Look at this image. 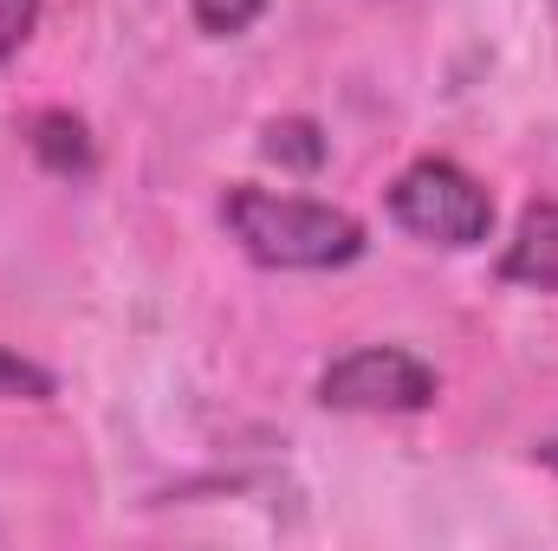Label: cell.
<instances>
[{
  "label": "cell",
  "mask_w": 558,
  "mask_h": 551,
  "mask_svg": "<svg viewBox=\"0 0 558 551\" xmlns=\"http://www.w3.org/2000/svg\"><path fill=\"white\" fill-rule=\"evenodd\" d=\"M260 149H267V162H279V169L312 175V169L325 162V131H318L312 118H274V124L260 131Z\"/></svg>",
  "instance_id": "cell-6"
},
{
  "label": "cell",
  "mask_w": 558,
  "mask_h": 551,
  "mask_svg": "<svg viewBox=\"0 0 558 551\" xmlns=\"http://www.w3.org/2000/svg\"><path fill=\"white\" fill-rule=\"evenodd\" d=\"M0 396H13V403H46V396H52V370H39L33 357H20V351L0 344Z\"/></svg>",
  "instance_id": "cell-8"
},
{
  "label": "cell",
  "mask_w": 558,
  "mask_h": 551,
  "mask_svg": "<svg viewBox=\"0 0 558 551\" xmlns=\"http://www.w3.org/2000/svg\"><path fill=\"white\" fill-rule=\"evenodd\" d=\"M435 396H441L435 370L397 344H364L318 370V403L344 415H416Z\"/></svg>",
  "instance_id": "cell-3"
},
{
  "label": "cell",
  "mask_w": 558,
  "mask_h": 551,
  "mask_svg": "<svg viewBox=\"0 0 558 551\" xmlns=\"http://www.w3.org/2000/svg\"><path fill=\"white\" fill-rule=\"evenodd\" d=\"M189 13H195V26H202V33L234 39V33H247V26L267 13V0H189Z\"/></svg>",
  "instance_id": "cell-7"
},
{
  "label": "cell",
  "mask_w": 558,
  "mask_h": 551,
  "mask_svg": "<svg viewBox=\"0 0 558 551\" xmlns=\"http://www.w3.org/2000/svg\"><path fill=\"white\" fill-rule=\"evenodd\" d=\"M500 279L533 285V292H558V201H526V215L500 254Z\"/></svg>",
  "instance_id": "cell-4"
},
{
  "label": "cell",
  "mask_w": 558,
  "mask_h": 551,
  "mask_svg": "<svg viewBox=\"0 0 558 551\" xmlns=\"http://www.w3.org/2000/svg\"><path fill=\"white\" fill-rule=\"evenodd\" d=\"M539 461H546V467L558 474V434H553V441H539Z\"/></svg>",
  "instance_id": "cell-10"
},
{
  "label": "cell",
  "mask_w": 558,
  "mask_h": 551,
  "mask_svg": "<svg viewBox=\"0 0 558 551\" xmlns=\"http://www.w3.org/2000/svg\"><path fill=\"white\" fill-rule=\"evenodd\" d=\"M221 228L228 241L279 273H338L364 254V221L331 208V201H305V195H274L254 182H234L221 195Z\"/></svg>",
  "instance_id": "cell-1"
},
{
  "label": "cell",
  "mask_w": 558,
  "mask_h": 551,
  "mask_svg": "<svg viewBox=\"0 0 558 551\" xmlns=\"http://www.w3.org/2000/svg\"><path fill=\"white\" fill-rule=\"evenodd\" d=\"M33 26H39V0H0V65L33 39Z\"/></svg>",
  "instance_id": "cell-9"
},
{
  "label": "cell",
  "mask_w": 558,
  "mask_h": 551,
  "mask_svg": "<svg viewBox=\"0 0 558 551\" xmlns=\"http://www.w3.org/2000/svg\"><path fill=\"white\" fill-rule=\"evenodd\" d=\"M390 221L428 247H481L494 234V195L448 156H416L390 182Z\"/></svg>",
  "instance_id": "cell-2"
},
{
  "label": "cell",
  "mask_w": 558,
  "mask_h": 551,
  "mask_svg": "<svg viewBox=\"0 0 558 551\" xmlns=\"http://www.w3.org/2000/svg\"><path fill=\"white\" fill-rule=\"evenodd\" d=\"M26 149H33V162H39L46 175H59V182H85V175L98 169V143L85 131V118H72V111H39V118L26 124Z\"/></svg>",
  "instance_id": "cell-5"
}]
</instances>
